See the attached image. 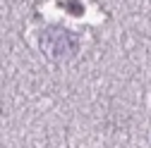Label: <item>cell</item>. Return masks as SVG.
I'll return each mask as SVG.
<instances>
[{
  "mask_svg": "<svg viewBox=\"0 0 151 148\" xmlns=\"http://www.w3.org/2000/svg\"><path fill=\"white\" fill-rule=\"evenodd\" d=\"M46 48H48V53H53V55H70L74 48H77V38L70 33V31H60V29H50L46 36H43V41H41Z\"/></svg>",
  "mask_w": 151,
  "mask_h": 148,
  "instance_id": "cell-1",
  "label": "cell"
}]
</instances>
